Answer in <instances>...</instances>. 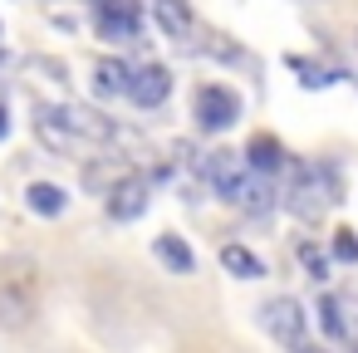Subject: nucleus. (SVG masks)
I'll list each match as a JSON object with an SVG mask.
<instances>
[{"mask_svg":"<svg viewBox=\"0 0 358 353\" xmlns=\"http://www.w3.org/2000/svg\"><path fill=\"white\" fill-rule=\"evenodd\" d=\"M64 118H69V128H74V138L79 143H113V118H103L99 108H89V103H64Z\"/></svg>","mask_w":358,"mask_h":353,"instance_id":"10","label":"nucleus"},{"mask_svg":"<svg viewBox=\"0 0 358 353\" xmlns=\"http://www.w3.org/2000/svg\"><path fill=\"white\" fill-rule=\"evenodd\" d=\"M206 172H211L216 192H221L236 211H245V216H270V206H275V182H270V172H255L250 162H236L231 152H216Z\"/></svg>","mask_w":358,"mask_h":353,"instance_id":"1","label":"nucleus"},{"mask_svg":"<svg viewBox=\"0 0 358 353\" xmlns=\"http://www.w3.org/2000/svg\"><path fill=\"white\" fill-rule=\"evenodd\" d=\"M6 138H10V113L0 108V143H6Z\"/></svg>","mask_w":358,"mask_h":353,"instance_id":"20","label":"nucleus"},{"mask_svg":"<svg viewBox=\"0 0 358 353\" xmlns=\"http://www.w3.org/2000/svg\"><path fill=\"white\" fill-rule=\"evenodd\" d=\"M35 304H40V270H35V260H25V255L0 260V324L25 329Z\"/></svg>","mask_w":358,"mask_h":353,"instance_id":"2","label":"nucleus"},{"mask_svg":"<svg viewBox=\"0 0 358 353\" xmlns=\"http://www.w3.org/2000/svg\"><path fill=\"white\" fill-rule=\"evenodd\" d=\"M148 196H152V182H148L143 172H128V177L113 182V192H108V216H113V221H138V216L148 211Z\"/></svg>","mask_w":358,"mask_h":353,"instance_id":"5","label":"nucleus"},{"mask_svg":"<svg viewBox=\"0 0 358 353\" xmlns=\"http://www.w3.org/2000/svg\"><path fill=\"white\" fill-rule=\"evenodd\" d=\"M167 94H172V69H167V64H143V69H133L128 99H133L138 108H157V103H167Z\"/></svg>","mask_w":358,"mask_h":353,"instance_id":"7","label":"nucleus"},{"mask_svg":"<svg viewBox=\"0 0 358 353\" xmlns=\"http://www.w3.org/2000/svg\"><path fill=\"white\" fill-rule=\"evenodd\" d=\"M128 84H133V69H128L123 59H103V64L94 69V89H99V94H128Z\"/></svg>","mask_w":358,"mask_h":353,"instance_id":"14","label":"nucleus"},{"mask_svg":"<svg viewBox=\"0 0 358 353\" xmlns=\"http://www.w3.org/2000/svg\"><path fill=\"white\" fill-rule=\"evenodd\" d=\"M319 319H324L329 338H343V333H348V324H343V314H338V299H319Z\"/></svg>","mask_w":358,"mask_h":353,"instance_id":"17","label":"nucleus"},{"mask_svg":"<svg viewBox=\"0 0 358 353\" xmlns=\"http://www.w3.org/2000/svg\"><path fill=\"white\" fill-rule=\"evenodd\" d=\"M236 113H241V103H236V94H231V89H216V84H206V89L196 94V123H201L206 133H221V128H231V123H236Z\"/></svg>","mask_w":358,"mask_h":353,"instance_id":"6","label":"nucleus"},{"mask_svg":"<svg viewBox=\"0 0 358 353\" xmlns=\"http://www.w3.org/2000/svg\"><path fill=\"white\" fill-rule=\"evenodd\" d=\"M152 250H157V260H162L172 275H192V270H196V255H192V245H182L177 236H157V240H152Z\"/></svg>","mask_w":358,"mask_h":353,"instance_id":"12","label":"nucleus"},{"mask_svg":"<svg viewBox=\"0 0 358 353\" xmlns=\"http://www.w3.org/2000/svg\"><path fill=\"white\" fill-rule=\"evenodd\" d=\"M221 265H226L231 275H241V280H260V275H265V265H260L245 245H221Z\"/></svg>","mask_w":358,"mask_h":353,"instance_id":"16","label":"nucleus"},{"mask_svg":"<svg viewBox=\"0 0 358 353\" xmlns=\"http://www.w3.org/2000/svg\"><path fill=\"white\" fill-rule=\"evenodd\" d=\"M152 20L162 25V35L187 40L192 35V0H152Z\"/></svg>","mask_w":358,"mask_h":353,"instance_id":"11","label":"nucleus"},{"mask_svg":"<svg viewBox=\"0 0 358 353\" xmlns=\"http://www.w3.org/2000/svg\"><path fill=\"white\" fill-rule=\"evenodd\" d=\"M329 201H334L329 177H324V172L299 167V172H294V182H289V211H294V216H304V221H314V216H319Z\"/></svg>","mask_w":358,"mask_h":353,"instance_id":"3","label":"nucleus"},{"mask_svg":"<svg viewBox=\"0 0 358 353\" xmlns=\"http://www.w3.org/2000/svg\"><path fill=\"white\" fill-rule=\"evenodd\" d=\"M99 35L133 40L138 35V0H99Z\"/></svg>","mask_w":358,"mask_h":353,"instance_id":"9","label":"nucleus"},{"mask_svg":"<svg viewBox=\"0 0 358 353\" xmlns=\"http://www.w3.org/2000/svg\"><path fill=\"white\" fill-rule=\"evenodd\" d=\"M35 133H40V143H45L50 152H74V147H79V138H74L64 108H55V103H40V108H35Z\"/></svg>","mask_w":358,"mask_h":353,"instance_id":"8","label":"nucleus"},{"mask_svg":"<svg viewBox=\"0 0 358 353\" xmlns=\"http://www.w3.org/2000/svg\"><path fill=\"white\" fill-rule=\"evenodd\" d=\"M294 353H324V348H314V343H294Z\"/></svg>","mask_w":358,"mask_h":353,"instance_id":"21","label":"nucleus"},{"mask_svg":"<svg viewBox=\"0 0 358 353\" xmlns=\"http://www.w3.org/2000/svg\"><path fill=\"white\" fill-rule=\"evenodd\" d=\"M334 255H338V260H348V265L358 260V236H353L348 226H343V231H334Z\"/></svg>","mask_w":358,"mask_h":353,"instance_id":"19","label":"nucleus"},{"mask_svg":"<svg viewBox=\"0 0 358 353\" xmlns=\"http://www.w3.org/2000/svg\"><path fill=\"white\" fill-rule=\"evenodd\" d=\"M245 162L255 167V172H280V162H285V147L275 143V138H250V147H245Z\"/></svg>","mask_w":358,"mask_h":353,"instance_id":"15","label":"nucleus"},{"mask_svg":"<svg viewBox=\"0 0 358 353\" xmlns=\"http://www.w3.org/2000/svg\"><path fill=\"white\" fill-rule=\"evenodd\" d=\"M25 206H30L35 216H59V211H64V187H55V182H30V187H25Z\"/></svg>","mask_w":358,"mask_h":353,"instance_id":"13","label":"nucleus"},{"mask_svg":"<svg viewBox=\"0 0 358 353\" xmlns=\"http://www.w3.org/2000/svg\"><path fill=\"white\" fill-rule=\"evenodd\" d=\"M299 260H304V270H309L314 280H324V275H329V260H324V250H319V245H309V240H304V245H299Z\"/></svg>","mask_w":358,"mask_h":353,"instance_id":"18","label":"nucleus"},{"mask_svg":"<svg viewBox=\"0 0 358 353\" xmlns=\"http://www.w3.org/2000/svg\"><path fill=\"white\" fill-rule=\"evenodd\" d=\"M260 319H265V333H270V338H280V343H289V348L304 338V304H299V299H289V294L270 299V304L260 309Z\"/></svg>","mask_w":358,"mask_h":353,"instance_id":"4","label":"nucleus"}]
</instances>
